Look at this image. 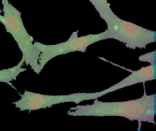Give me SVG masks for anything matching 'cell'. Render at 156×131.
Segmentation results:
<instances>
[{"instance_id":"obj_1","label":"cell","mask_w":156,"mask_h":131,"mask_svg":"<svg viewBox=\"0 0 156 131\" xmlns=\"http://www.w3.org/2000/svg\"><path fill=\"white\" fill-rule=\"evenodd\" d=\"M67 115L71 116L122 117L131 121L139 123V130L143 122L155 124V94L147 95L146 91L140 98L123 102H105L98 99L91 105L78 104L76 107L70 108Z\"/></svg>"},{"instance_id":"obj_2","label":"cell","mask_w":156,"mask_h":131,"mask_svg":"<svg viewBox=\"0 0 156 131\" xmlns=\"http://www.w3.org/2000/svg\"><path fill=\"white\" fill-rule=\"evenodd\" d=\"M3 13L1 23L5 27L6 32L13 36L22 52V59L27 65L37 74H41L42 69L38 63L40 51L34 45L33 36L27 31L21 18V12L14 7L9 0H2Z\"/></svg>"},{"instance_id":"obj_3","label":"cell","mask_w":156,"mask_h":131,"mask_svg":"<svg viewBox=\"0 0 156 131\" xmlns=\"http://www.w3.org/2000/svg\"><path fill=\"white\" fill-rule=\"evenodd\" d=\"M103 20L108 26L106 30L108 39L120 41L127 48L145 49L149 44L156 41L155 31L121 19L114 12Z\"/></svg>"},{"instance_id":"obj_4","label":"cell","mask_w":156,"mask_h":131,"mask_svg":"<svg viewBox=\"0 0 156 131\" xmlns=\"http://www.w3.org/2000/svg\"><path fill=\"white\" fill-rule=\"evenodd\" d=\"M78 30L73 32L66 42L53 45H46L39 42H34V45L40 51L38 63L41 69L43 70L44 66L51 59L57 56L74 52L85 53L89 45L99 41L108 39L107 30L98 34H89L80 37L78 36Z\"/></svg>"},{"instance_id":"obj_5","label":"cell","mask_w":156,"mask_h":131,"mask_svg":"<svg viewBox=\"0 0 156 131\" xmlns=\"http://www.w3.org/2000/svg\"><path fill=\"white\" fill-rule=\"evenodd\" d=\"M21 99L13 104L21 111H36L51 108L54 105L73 102L79 104L82 101L94 100L105 96L103 90L97 92H76L69 95H44L25 90L19 93Z\"/></svg>"},{"instance_id":"obj_6","label":"cell","mask_w":156,"mask_h":131,"mask_svg":"<svg viewBox=\"0 0 156 131\" xmlns=\"http://www.w3.org/2000/svg\"><path fill=\"white\" fill-rule=\"evenodd\" d=\"M155 79V64H150L146 67L140 68L138 71H131V74L128 77L122 80L114 86L103 90L105 95L114 92L120 89L137 84L145 83L146 82L154 80Z\"/></svg>"},{"instance_id":"obj_7","label":"cell","mask_w":156,"mask_h":131,"mask_svg":"<svg viewBox=\"0 0 156 131\" xmlns=\"http://www.w3.org/2000/svg\"><path fill=\"white\" fill-rule=\"evenodd\" d=\"M24 63V59L21 60V62L12 68H7V69L0 70V83H5L7 84H10L12 87H14L13 85H12L11 82L15 80L17 77L21 74L22 72L26 71V68H23V65Z\"/></svg>"},{"instance_id":"obj_8","label":"cell","mask_w":156,"mask_h":131,"mask_svg":"<svg viewBox=\"0 0 156 131\" xmlns=\"http://www.w3.org/2000/svg\"><path fill=\"white\" fill-rule=\"evenodd\" d=\"M89 1L98 12L102 19L113 12L111 5L108 0H89Z\"/></svg>"},{"instance_id":"obj_9","label":"cell","mask_w":156,"mask_h":131,"mask_svg":"<svg viewBox=\"0 0 156 131\" xmlns=\"http://www.w3.org/2000/svg\"><path fill=\"white\" fill-rule=\"evenodd\" d=\"M140 62H148L149 64H155V50L146 54L142 55L139 57Z\"/></svg>"},{"instance_id":"obj_10","label":"cell","mask_w":156,"mask_h":131,"mask_svg":"<svg viewBox=\"0 0 156 131\" xmlns=\"http://www.w3.org/2000/svg\"><path fill=\"white\" fill-rule=\"evenodd\" d=\"M1 13H2V10H1V8H0V23H1V21H2V15H1Z\"/></svg>"}]
</instances>
